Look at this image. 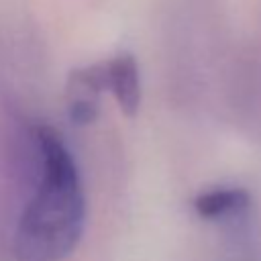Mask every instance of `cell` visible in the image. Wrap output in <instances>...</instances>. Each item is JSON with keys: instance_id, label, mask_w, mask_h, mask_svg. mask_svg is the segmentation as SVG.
I'll return each mask as SVG.
<instances>
[{"instance_id": "2", "label": "cell", "mask_w": 261, "mask_h": 261, "mask_svg": "<svg viewBox=\"0 0 261 261\" xmlns=\"http://www.w3.org/2000/svg\"><path fill=\"white\" fill-rule=\"evenodd\" d=\"M106 88V69L104 63L88 65L71 71L65 88L67 112L71 122L90 124L98 114L100 92Z\"/></svg>"}, {"instance_id": "4", "label": "cell", "mask_w": 261, "mask_h": 261, "mask_svg": "<svg viewBox=\"0 0 261 261\" xmlns=\"http://www.w3.org/2000/svg\"><path fill=\"white\" fill-rule=\"evenodd\" d=\"M249 204V194L243 188H214L202 192L194 200V208L204 218L224 216L232 210L245 208Z\"/></svg>"}, {"instance_id": "1", "label": "cell", "mask_w": 261, "mask_h": 261, "mask_svg": "<svg viewBox=\"0 0 261 261\" xmlns=\"http://www.w3.org/2000/svg\"><path fill=\"white\" fill-rule=\"evenodd\" d=\"M37 141L43 155V179L18 220L14 253L20 261H61L84 232L82 186L75 161L59 135L41 126Z\"/></svg>"}, {"instance_id": "3", "label": "cell", "mask_w": 261, "mask_h": 261, "mask_svg": "<svg viewBox=\"0 0 261 261\" xmlns=\"http://www.w3.org/2000/svg\"><path fill=\"white\" fill-rule=\"evenodd\" d=\"M106 69V88L114 94L120 110L133 116L139 110L141 86H139V67L130 53H118L116 57L104 61Z\"/></svg>"}]
</instances>
